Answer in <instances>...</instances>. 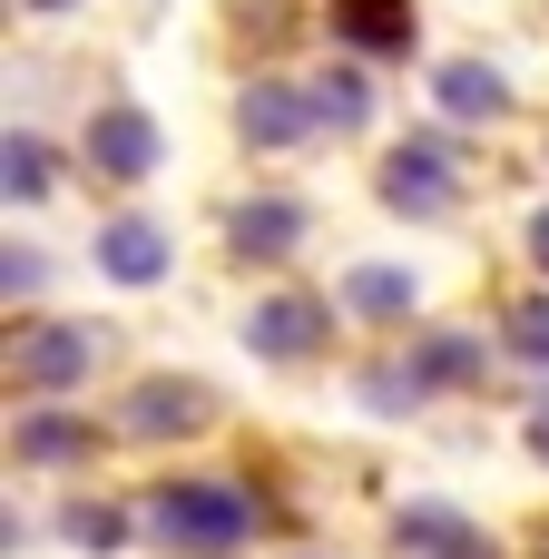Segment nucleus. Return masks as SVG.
Segmentation results:
<instances>
[{
	"label": "nucleus",
	"instance_id": "f257e3e1",
	"mask_svg": "<svg viewBox=\"0 0 549 559\" xmlns=\"http://www.w3.org/2000/svg\"><path fill=\"white\" fill-rule=\"evenodd\" d=\"M147 531L187 559H226L255 540V491H236V481H157L147 491Z\"/></svg>",
	"mask_w": 549,
	"mask_h": 559
},
{
	"label": "nucleus",
	"instance_id": "f03ea898",
	"mask_svg": "<svg viewBox=\"0 0 549 559\" xmlns=\"http://www.w3.org/2000/svg\"><path fill=\"white\" fill-rule=\"evenodd\" d=\"M98 354H108V334H88V324H29V334H10V383H29V393H79V383L98 373Z\"/></svg>",
	"mask_w": 549,
	"mask_h": 559
},
{
	"label": "nucleus",
	"instance_id": "7ed1b4c3",
	"mask_svg": "<svg viewBox=\"0 0 549 559\" xmlns=\"http://www.w3.org/2000/svg\"><path fill=\"white\" fill-rule=\"evenodd\" d=\"M246 344H255L265 364H314V354L334 344V305H324V295H265V305L246 314Z\"/></svg>",
	"mask_w": 549,
	"mask_h": 559
},
{
	"label": "nucleus",
	"instance_id": "20e7f679",
	"mask_svg": "<svg viewBox=\"0 0 549 559\" xmlns=\"http://www.w3.org/2000/svg\"><path fill=\"white\" fill-rule=\"evenodd\" d=\"M206 423H216V393L206 383H177V373H157V383H138L118 403V432H138V442H187Z\"/></svg>",
	"mask_w": 549,
	"mask_h": 559
},
{
	"label": "nucleus",
	"instance_id": "39448f33",
	"mask_svg": "<svg viewBox=\"0 0 549 559\" xmlns=\"http://www.w3.org/2000/svg\"><path fill=\"white\" fill-rule=\"evenodd\" d=\"M393 550L403 559H501V540H491L481 521H462L452 501H413V511L393 521Z\"/></svg>",
	"mask_w": 549,
	"mask_h": 559
},
{
	"label": "nucleus",
	"instance_id": "423d86ee",
	"mask_svg": "<svg viewBox=\"0 0 549 559\" xmlns=\"http://www.w3.org/2000/svg\"><path fill=\"white\" fill-rule=\"evenodd\" d=\"M452 197H462V177H452L442 147H393V157H383V206H403V216H452Z\"/></svg>",
	"mask_w": 549,
	"mask_h": 559
},
{
	"label": "nucleus",
	"instance_id": "0eeeda50",
	"mask_svg": "<svg viewBox=\"0 0 549 559\" xmlns=\"http://www.w3.org/2000/svg\"><path fill=\"white\" fill-rule=\"evenodd\" d=\"M98 275L108 285H157L167 275V226L157 216H108L98 226Z\"/></svg>",
	"mask_w": 549,
	"mask_h": 559
},
{
	"label": "nucleus",
	"instance_id": "6e6552de",
	"mask_svg": "<svg viewBox=\"0 0 549 559\" xmlns=\"http://www.w3.org/2000/svg\"><path fill=\"white\" fill-rule=\"evenodd\" d=\"M226 246H236L246 265H275V255H295V246H305V206H295V197H255V206H236Z\"/></svg>",
	"mask_w": 549,
	"mask_h": 559
},
{
	"label": "nucleus",
	"instance_id": "1a4fd4ad",
	"mask_svg": "<svg viewBox=\"0 0 549 559\" xmlns=\"http://www.w3.org/2000/svg\"><path fill=\"white\" fill-rule=\"evenodd\" d=\"M88 167H98V177H147V167H157V128H147L138 108H108V118L88 128Z\"/></svg>",
	"mask_w": 549,
	"mask_h": 559
},
{
	"label": "nucleus",
	"instance_id": "9d476101",
	"mask_svg": "<svg viewBox=\"0 0 549 559\" xmlns=\"http://www.w3.org/2000/svg\"><path fill=\"white\" fill-rule=\"evenodd\" d=\"M10 452H20V462H39V472H69V462H88V452H98V423H79V413H29V423L10 432Z\"/></svg>",
	"mask_w": 549,
	"mask_h": 559
},
{
	"label": "nucleus",
	"instance_id": "9b49d317",
	"mask_svg": "<svg viewBox=\"0 0 549 559\" xmlns=\"http://www.w3.org/2000/svg\"><path fill=\"white\" fill-rule=\"evenodd\" d=\"M334 39H354L363 59H403L413 49V10L403 0H334Z\"/></svg>",
	"mask_w": 549,
	"mask_h": 559
},
{
	"label": "nucleus",
	"instance_id": "f8f14e48",
	"mask_svg": "<svg viewBox=\"0 0 549 559\" xmlns=\"http://www.w3.org/2000/svg\"><path fill=\"white\" fill-rule=\"evenodd\" d=\"M236 118H246V138H255V147H305V128H314L324 108H314V98H295V88H246V108H236Z\"/></svg>",
	"mask_w": 549,
	"mask_h": 559
},
{
	"label": "nucleus",
	"instance_id": "ddd939ff",
	"mask_svg": "<svg viewBox=\"0 0 549 559\" xmlns=\"http://www.w3.org/2000/svg\"><path fill=\"white\" fill-rule=\"evenodd\" d=\"M413 295H422V285H413L403 265H354V275H344V305H354L363 324H403Z\"/></svg>",
	"mask_w": 549,
	"mask_h": 559
},
{
	"label": "nucleus",
	"instance_id": "4468645a",
	"mask_svg": "<svg viewBox=\"0 0 549 559\" xmlns=\"http://www.w3.org/2000/svg\"><path fill=\"white\" fill-rule=\"evenodd\" d=\"M432 88H442V108H452V118H501V108H511L501 69H472V59H442V69H432Z\"/></svg>",
	"mask_w": 549,
	"mask_h": 559
},
{
	"label": "nucleus",
	"instance_id": "2eb2a0df",
	"mask_svg": "<svg viewBox=\"0 0 549 559\" xmlns=\"http://www.w3.org/2000/svg\"><path fill=\"white\" fill-rule=\"evenodd\" d=\"M501 344H511L521 364H549V295H521V305L501 314Z\"/></svg>",
	"mask_w": 549,
	"mask_h": 559
},
{
	"label": "nucleus",
	"instance_id": "dca6fc26",
	"mask_svg": "<svg viewBox=\"0 0 549 559\" xmlns=\"http://www.w3.org/2000/svg\"><path fill=\"white\" fill-rule=\"evenodd\" d=\"M59 531H69V540H79V550H118V540H128V511H108V501H69V521H59Z\"/></svg>",
	"mask_w": 549,
	"mask_h": 559
},
{
	"label": "nucleus",
	"instance_id": "f3484780",
	"mask_svg": "<svg viewBox=\"0 0 549 559\" xmlns=\"http://www.w3.org/2000/svg\"><path fill=\"white\" fill-rule=\"evenodd\" d=\"M0 187H10V206H20V197H49V157H39V138H10Z\"/></svg>",
	"mask_w": 549,
	"mask_h": 559
},
{
	"label": "nucleus",
	"instance_id": "a211bd4d",
	"mask_svg": "<svg viewBox=\"0 0 549 559\" xmlns=\"http://www.w3.org/2000/svg\"><path fill=\"white\" fill-rule=\"evenodd\" d=\"M314 108H324L334 128H363V108H373V98H363V79H324V88H314Z\"/></svg>",
	"mask_w": 549,
	"mask_h": 559
},
{
	"label": "nucleus",
	"instance_id": "6ab92c4d",
	"mask_svg": "<svg viewBox=\"0 0 549 559\" xmlns=\"http://www.w3.org/2000/svg\"><path fill=\"white\" fill-rule=\"evenodd\" d=\"M530 462H549V393L530 403Z\"/></svg>",
	"mask_w": 549,
	"mask_h": 559
},
{
	"label": "nucleus",
	"instance_id": "aec40b11",
	"mask_svg": "<svg viewBox=\"0 0 549 559\" xmlns=\"http://www.w3.org/2000/svg\"><path fill=\"white\" fill-rule=\"evenodd\" d=\"M530 265H549V206L530 216Z\"/></svg>",
	"mask_w": 549,
	"mask_h": 559
},
{
	"label": "nucleus",
	"instance_id": "412c9836",
	"mask_svg": "<svg viewBox=\"0 0 549 559\" xmlns=\"http://www.w3.org/2000/svg\"><path fill=\"white\" fill-rule=\"evenodd\" d=\"M39 10H59V0H39Z\"/></svg>",
	"mask_w": 549,
	"mask_h": 559
}]
</instances>
